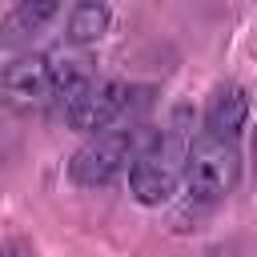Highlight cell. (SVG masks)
<instances>
[{
  "label": "cell",
  "instance_id": "7a4b0ae2",
  "mask_svg": "<svg viewBox=\"0 0 257 257\" xmlns=\"http://www.w3.org/2000/svg\"><path fill=\"white\" fill-rule=\"evenodd\" d=\"M189 181V193L193 201L201 205H217L225 201L237 181H241V153L233 141H221V137H197L189 145V157H185V177Z\"/></svg>",
  "mask_w": 257,
  "mask_h": 257
},
{
  "label": "cell",
  "instance_id": "30bf717a",
  "mask_svg": "<svg viewBox=\"0 0 257 257\" xmlns=\"http://www.w3.org/2000/svg\"><path fill=\"white\" fill-rule=\"evenodd\" d=\"M0 257H32V249L24 241H4L0 245Z\"/></svg>",
  "mask_w": 257,
  "mask_h": 257
},
{
  "label": "cell",
  "instance_id": "5b68a950",
  "mask_svg": "<svg viewBox=\"0 0 257 257\" xmlns=\"http://www.w3.org/2000/svg\"><path fill=\"white\" fill-rule=\"evenodd\" d=\"M0 96H4V104L20 108V112H32V108H40L44 100H52L48 56L24 52V56H16L12 64H4V72H0Z\"/></svg>",
  "mask_w": 257,
  "mask_h": 257
},
{
  "label": "cell",
  "instance_id": "6da1fadb",
  "mask_svg": "<svg viewBox=\"0 0 257 257\" xmlns=\"http://www.w3.org/2000/svg\"><path fill=\"white\" fill-rule=\"evenodd\" d=\"M189 145H193V137H189V108H177L169 128L128 165V189H133V197L141 205L157 209V205L173 201V193H177V185L185 177Z\"/></svg>",
  "mask_w": 257,
  "mask_h": 257
},
{
  "label": "cell",
  "instance_id": "277c9868",
  "mask_svg": "<svg viewBox=\"0 0 257 257\" xmlns=\"http://www.w3.org/2000/svg\"><path fill=\"white\" fill-rule=\"evenodd\" d=\"M128 108V84L124 80H88L68 104V124L76 133H100L108 124H116Z\"/></svg>",
  "mask_w": 257,
  "mask_h": 257
},
{
  "label": "cell",
  "instance_id": "ba28073f",
  "mask_svg": "<svg viewBox=\"0 0 257 257\" xmlns=\"http://www.w3.org/2000/svg\"><path fill=\"white\" fill-rule=\"evenodd\" d=\"M108 28H112V12H108L104 0H76L72 12H68V28H64V36H68V44L84 48V44L104 40Z\"/></svg>",
  "mask_w": 257,
  "mask_h": 257
},
{
  "label": "cell",
  "instance_id": "3957f363",
  "mask_svg": "<svg viewBox=\"0 0 257 257\" xmlns=\"http://www.w3.org/2000/svg\"><path fill=\"white\" fill-rule=\"evenodd\" d=\"M128 161H133V133H96L68 161V177L80 189H104L128 169Z\"/></svg>",
  "mask_w": 257,
  "mask_h": 257
},
{
  "label": "cell",
  "instance_id": "8992f818",
  "mask_svg": "<svg viewBox=\"0 0 257 257\" xmlns=\"http://www.w3.org/2000/svg\"><path fill=\"white\" fill-rule=\"evenodd\" d=\"M60 12V0H12V12L0 20V44L4 48H20L32 44V36H40Z\"/></svg>",
  "mask_w": 257,
  "mask_h": 257
},
{
  "label": "cell",
  "instance_id": "9c48e42d",
  "mask_svg": "<svg viewBox=\"0 0 257 257\" xmlns=\"http://www.w3.org/2000/svg\"><path fill=\"white\" fill-rule=\"evenodd\" d=\"M48 76H52V96H60L68 104L92 80V68H88V56H80V52H52L48 56Z\"/></svg>",
  "mask_w": 257,
  "mask_h": 257
},
{
  "label": "cell",
  "instance_id": "52a82bcc",
  "mask_svg": "<svg viewBox=\"0 0 257 257\" xmlns=\"http://www.w3.org/2000/svg\"><path fill=\"white\" fill-rule=\"evenodd\" d=\"M249 120V96L241 84H225L213 92L209 108H205V133L221 137V141H237V133Z\"/></svg>",
  "mask_w": 257,
  "mask_h": 257
}]
</instances>
